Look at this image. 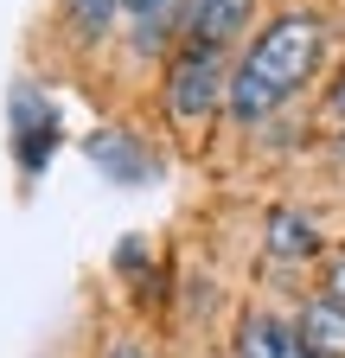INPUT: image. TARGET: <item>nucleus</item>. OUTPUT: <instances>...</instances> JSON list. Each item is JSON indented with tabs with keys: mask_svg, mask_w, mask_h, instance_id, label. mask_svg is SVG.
<instances>
[{
	"mask_svg": "<svg viewBox=\"0 0 345 358\" xmlns=\"http://www.w3.org/2000/svg\"><path fill=\"white\" fill-rule=\"evenodd\" d=\"M314 58H320V20H314V13H281V20L243 52V64L230 71V96H224L230 122H243V128L269 122L294 90L307 83Z\"/></svg>",
	"mask_w": 345,
	"mask_h": 358,
	"instance_id": "f257e3e1",
	"label": "nucleus"
},
{
	"mask_svg": "<svg viewBox=\"0 0 345 358\" xmlns=\"http://www.w3.org/2000/svg\"><path fill=\"white\" fill-rule=\"evenodd\" d=\"M218 96H230L224 58L186 45V52L172 58V77H166V109H172V122H179V128H198L211 109H218Z\"/></svg>",
	"mask_w": 345,
	"mask_h": 358,
	"instance_id": "f03ea898",
	"label": "nucleus"
},
{
	"mask_svg": "<svg viewBox=\"0 0 345 358\" xmlns=\"http://www.w3.org/2000/svg\"><path fill=\"white\" fill-rule=\"evenodd\" d=\"M13 134H20V166L26 173H38L52 160V148H58V109H52V96H38L32 83L13 90Z\"/></svg>",
	"mask_w": 345,
	"mask_h": 358,
	"instance_id": "7ed1b4c3",
	"label": "nucleus"
},
{
	"mask_svg": "<svg viewBox=\"0 0 345 358\" xmlns=\"http://www.w3.org/2000/svg\"><path fill=\"white\" fill-rule=\"evenodd\" d=\"M256 13V0H186V32L198 52H218L224 38H237Z\"/></svg>",
	"mask_w": 345,
	"mask_h": 358,
	"instance_id": "20e7f679",
	"label": "nucleus"
},
{
	"mask_svg": "<svg viewBox=\"0 0 345 358\" xmlns=\"http://www.w3.org/2000/svg\"><path fill=\"white\" fill-rule=\"evenodd\" d=\"M90 160H96L109 179H122V186H141V179H154V166H160L135 134H122V128H96V134H90Z\"/></svg>",
	"mask_w": 345,
	"mask_h": 358,
	"instance_id": "39448f33",
	"label": "nucleus"
},
{
	"mask_svg": "<svg viewBox=\"0 0 345 358\" xmlns=\"http://www.w3.org/2000/svg\"><path fill=\"white\" fill-rule=\"evenodd\" d=\"M237 358H314V345L300 339V327L275 320V313H249L237 327Z\"/></svg>",
	"mask_w": 345,
	"mask_h": 358,
	"instance_id": "423d86ee",
	"label": "nucleus"
},
{
	"mask_svg": "<svg viewBox=\"0 0 345 358\" xmlns=\"http://www.w3.org/2000/svg\"><path fill=\"white\" fill-rule=\"evenodd\" d=\"M300 339H307L314 352H332V358H345V301H307L300 307Z\"/></svg>",
	"mask_w": 345,
	"mask_h": 358,
	"instance_id": "0eeeda50",
	"label": "nucleus"
},
{
	"mask_svg": "<svg viewBox=\"0 0 345 358\" xmlns=\"http://www.w3.org/2000/svg\"><path fill=\"white\" fill-rule=\"evenodd\" d=\"M269 250H275L281 262H294V256H314V250H320L314 217H307V211H294V205L269 211Z\"/></svg>",
	"mask_w": 345,
	"mask_h": 358,
	"instance_id": "6e6552de",
	"label": "nucleus"
},
{
	"mask_svg": "<svg viewBox=\"0 0 345 358\" xmlns=\"http://www.w3.org/2000/svg\"><path fill=\"white\" fill-rule=\"evenodd\" d=\"M128 20H135V45H160L172 13H179V0H122Z\"/></svg>",
	"mask_w": 345,
	"mask_h": 358,
	"instance_id": "1a4fd4ad",
	"label": "nucleus"
},
{
	"mask_svg": "<svg viewBox=\"0 0 345 358\" xmlns=\"http://www.w3.org/2000/svg\"><path fill=\"white\" fill-rule=\"evenodd\" d=\"M115 7H122V0H64V20H71L77 38H103L109 20H115Z\"/></svg>",
	"mask_w": 345,
	"mask_h": 358,
	"instance_id": "9d476101",
	"label": "nucleus"
},
{
	"mask_svg": "<svg viewBox=\"0 0 345 358\" xmlns=\"http://www.w3.org/2000/svg\"><path fill=\"white\" fill-rule=\"evenodd\" d=\"M326 294H332V301H345V256H332V262H326Z\"/></svg>",
	"mask_w": 345,
	"mask_h": 358,
	"instance_id": "9b49d317",
	"label": "nucleus"
},
{
	"mask_svg": "<svg viewBox=\"0 0 345 358\" xmlns=\"http://www.w3.org/2000/svg\"><path fill=\"white\" fill-rule=\"evenodd\" d=\"M103 358H147V345H135V339H115V345H109Z\"/></svg>",
	"mask_w": 345,
	"mask_h": 358,
	"instance_id": "f8f14e48",
	"label": "nucleus"
},
{
	"mask_svg": "<svg viewBox=\"0 0 345 358\" xmlns=\"http://www.w3.org/2000/svg\"><path fill=\"white\" fill-rule=\"evenodd\" d=\"M326 109H332V122H345V77L332 83V96H326Z\"/></svg>",
	"mask_w": 345,
	"mask_h": 358,
	"instance_id": "ddd939ff",
	"label": "nucleus"
},
{
	"mask_svg": "<svg viewBox=\"0 0 345 358\" xmlns=\"http://www.w3.org/2000/svg\"><path fill=\"white\" fill-rule=\"evenodd\" d=\"M339 160H345V141H339Z\"/></svg>",
	"mask_w": 345,
	"mask_h": 358,
	"instance_id": "4468645a",
	"label": "nucleus"
}]
</instances>
